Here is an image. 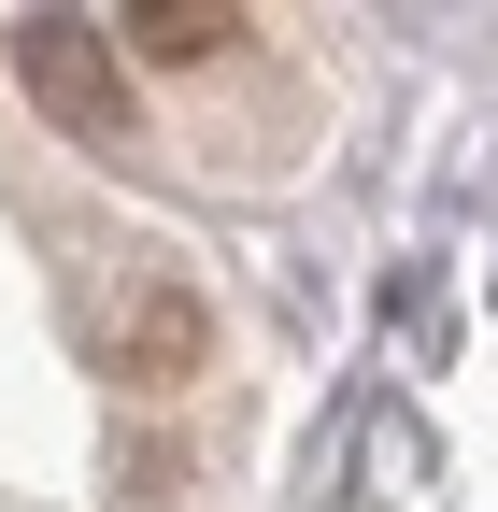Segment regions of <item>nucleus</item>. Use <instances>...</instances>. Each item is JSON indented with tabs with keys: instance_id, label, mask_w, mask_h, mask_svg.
<instances>
[{
	"instance_id": "f257e3e1",
	"label": "nucleus",
	"mask_w": 498,
	"mask_h": 512,
	"mask_svg": "<svg viewBox=\"0 0 498 512\" xmlns=\"http://www.w3.org/2000/svg\"><path fill=\"white\" fill-rule=\"evenodd\" d=\"M72 342H86V370L129 384V399H157V384H185V370L214 356V299H200L185 256H157V242H100L86 271H72Z\"/></svg>"
},
{
	"instance_id": "f03ea898",
	"label": "nucleus",
	"mask_w": 498,
	"mask_h": 512,
	"mask_svg": "<svg viewBox=\"0 0 498 512\" xmlns=\"http://www.w3.org/2000/svg\"><path fill=\"white\" fill-rule=\"evenodd\" d=\"M15 72H29V100L72 128V143L129 157V72H114L100 15H15Z\"/></svg>"
},
{
	"instance_id": "7ed1b4c3",
	"label": "nucleus",
	"mask_w": 498,
	"mask_h": 512,
	"mask_svg": "<svg viewBox=\"0 0 498 512\" xmlns=\"http://www.w3.org/2000/svg\"><path fill=\"white\" fill-rule=\"evenodd\" d=\"M100 43H114V72H200V57H228L242 43V0H129V15H100Z\"/></svg>"
}]
</instances>
